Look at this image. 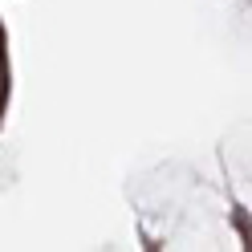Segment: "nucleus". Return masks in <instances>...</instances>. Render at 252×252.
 Listing matches in <instances>:
<instances>
[]
</instances>
